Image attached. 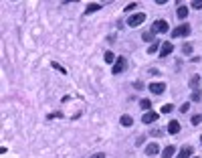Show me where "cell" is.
<instances>
[{
	"label": "cell",
	"instance_id": "6da1fadb",
	"mask_svg": "<svg viewBox=\"0 0 202 158\" xmlns=\"http://www.w3.org/2000/svg\"><path fill=\"white\" fill-rule=\"evenodd\" d=\"M126 67H127L126 57H117V59H115V63H113V69H111V73H113V75H119L121 71H126Z\"/></svg>",
	"mask_w": 202,
	"mask_h": 158
},
{
	"label": "cell",
	"instance_id": "7a4b0ae2",
	"mask_svg": "<svg viewBox=\"0 0 202 158\" xmlns=\"http://www.w3.org/2000/svg\"><path fill=\"white\" fill-rule=\"evenodd\" d=\"M190 35V27L188 24H180L172 31V39H178V37H188Z\"/></svg>",
	"mask_w": 202,
	"mask_h": 158
},
{
	"label": "cell",
	"instance_id": "3957f363",
	"mask_svg": "<svg viewBox=\"0 0 202 158\" xmlns=\"http://www.w3.org/2000/svg\"><path fill=\"white\" fill-rule=\"evenodd\" d=\"M145 20V14L144 12H137V14H131L130 18H127V27H140L141 23Z\"/></svg>",
	"mask_w": 202,
	"mask_h": 158
},
{
	"label": "cell",
	"instance_id": "277c9868",
	"mask_svg": "<svg viewBox=\"0 0 202 158\" xmlns=\"http://www.w3.org/2000/svg\"><path fill=\"white\" fill-rule=\"evenodd\" d=\"M152 31L154 33H168L170 28H168V23H166V20H156L154 27H152Z\"/></svg>",
	"mask_w": 202,
	"mask_h": 158
},
{
	"label": "cell",
	"instance_id": "5b68a950",
	"mask_svg": "<svg viewBox=\"0 0 202 158\" xmlns=\"http://www.w3.org/2000/svg\"><path fill=\"white\" fill-rule=\"evenodd\" d=\"M145 154H148V156H156V154H160V146H158V142L148 144V146H145Z\"/></svg>",
	"mask_w": 202,
	"mask_h": 158
},
{
	"label": "cell",
	"instance_id": "8992f818",
	"mask_svg": "<svg viewBox=\"0 0 202 158\" xmlns=\"http://www.w3.org/2000/svg\"><path fill=\"white\" fill-rule=\"evenodd\" d=\"M172 51H174V45H172V43H162V47H160V57H168Z\"/></svg>",
	"mask_w": 202,
	"mask_h": 158
},
{
	"label": "cell",
	"instance_id": "52a82bcc",
	"mask_svg": "<svg viewBox=\"0 0 202 158\" xmlns=\"http://www.w3.org/2000/svg\"><path fill=\"white\" fill-rule=\"evenodd\" d=\"M150 91L156 93V95H160V93L166 91V83H150Z\"/></svg>",
	"mask_w": 202,
	"mask_h": 158
},
{
	"label": "cell",
	"instance_id": "ba28073f",
	"mask_svg": "<svg viewBox=\"0 0 202 158\" xmlns=\"http://www.w3.org/2000/svg\"><path fill=\"white\" fill-rule=\"evenodd\" d=\"M156 120H158L156 112H145L144 118H141V124H152V122H156Z\"/></svg>",
	"mask_w": 202,
	"mask_h": 158
},
{
	"label": "cell",
	"instance_id": "9c48e42d",
	"mask_svg": "<svg viewBox=\"0 0 202 158\" xmlns=\"http://www.w3.org/2000/svg\"><path fill=\"white\" fill-rule=\"evenodd\" d=\"M192 152H194V150H192V146H190V144H186V146H182V150L178 152V156H176V158H190Z\"/></svg>",
	"mask_w": 202,
	"mask_h": 158
},
{
	"label": "cell",
	"instance_id": "30bf717a",
	"mask_svg": "<svg viewBox=\"0 0 202 158\" xmlns=\"http://www.w3.org/2000/svg\"><path fill=\"white\" fill-rule=\"evenodd\" d=\"M168 132H170V134H178V132H180V122L172 120V122L168 124Z\"/></svg>",
	"mask_w": 202,
	"mask_h": 158
},
{
	"label": "cell",
	"instance_id": "8fae6325",
	"mask_svg": "<svg viewBox=\"0 0 202 158\" xmlns=\"http://www.w3.org/2000/svg\"><path fill=\"white\" fill-rule=\"evenodd\" d=\"M176 154V148L174 146H166L164 150H162V158H172Z\"/></svg>",
	"mask_w": 202,
	"mask_h": 158
},
{
	"label": "cell",
	"instance_id": "7c38bea8",
	"mask_svg": "<svg viewBox=\"0 0 202 158\" xmlns=\"http://www.w3.org/2000/svg\"><path fill=\"white\" fill-rule=\"evenodd\" d=\"M119 124H121L123 128H130V126H134V120H131V116H121Z\"/></svg>",
	"mask_w": 202,
	"mask_h": 158
},
{
	"label": "cell",
	"instance_id": "4fadbf2b",
	"mask_svg": "<svg viewBox=\"0 0 202 158\" xmlns=\"http://www.w3.org/2000/svg\"><path fill=\"white\" fill-rule=\"evenodd\" d=\"M198 85H200V77H198V75H192V77H190V87L196 91V89H198Z\"/></svg>",
	"mask_w": 202,
	"mask_h": 158
},
{
	"label": "cell",
	"instance_id": "5bb4252c",
	"mask_svg": "<svg viewBox=\"0 0 202 158\" xmlns=\"http://www.w3.org/2000/svg\"><path fill=\"white\" fill-rule=\"evenodd\" d=\"M99 8H101V4H89V6H87V10H85V14H93V12H97V10H99Z\"/></svg>",
	"mask_w": 202,
	"mask_h": 158
},
{
	"label": "cell",
	"instance_id": "9a60e30c",
	"mask_svg": "<svg viewBox=\"0 0 202 158\" xmlns=\"http://www.w3.org/2000/svg\"><path fill=\"white\" fill-rule=\"evenodd\" d=\"M186 16H188V8L186 6H178V18H186Z\"/></svg>",
	"mask_w": 202,
	"mask_h": 158
},
{
	"label": "cell",
	"instance_id": "2e32d148",
	"mask_svg": "<svg viewBox=\"0 0 202 158\" xmlns=\"http://www.w3.org/2000/svg\"><path fill=\"white\" fill-rule=\"evenodd\" d=\"M160 47H162V43H160V41H156V43H152V45H150V47H148V53H156V51H158V49H160Z\"/></svg>",
	"mask_w": 202,
	"mask_h": 158
},
{
	"label": "cell",
	"instance_id": "e0dca14e",
	"mask_svg": "<svg viewBox=\"0 0 202 158\" xmlns=\"http://www.w3.org/2000/svg\"><path fill=\"white\" fill-rule=\"evenodd\" d=\"M115 59H117V57H115L111 51H107V53H105V63H115Z\"/></svg>",
	"mask_w": 202,
	"mask_h": 158
},
{
	"label": "cell",
	"instance_id": "ac0fdd59",
	"mask_svg": "<svg viewBox=\"0 0 202 158\" xmlns=\"http://www.w3.org/2000/svg\"><path fill=\"white\" fill-rule=\"evenodd\" d=\"M140 108L141 110H150V108H152V101H150V99H141L140 101Z\"/></svg>",
	"mask_w": 202,
	"mask_h": 158
},
{
	"label": "cell",
	"instance_id": "d6986e66",
	"mask_svg": "<svg viewBox=\"0 0 202 158\" xmlns=\"http://www.w3.org/2000/svg\"><path fill=\"white\" fill-rule=\"evenodd\" d=\"M51 65H53V69H57V71H61V73H63V75H65V73H67V71H65V67H63V65H59V63H57V61H53V63H51Z\"/></svg>",
	"mask_w": 202,
	"mask_h": 158
},
{
	"label": "cell",
	"instance_id": "ffe728a7",
	"mask_svg": "<svg viewBox=\"0 0 202 158\" xmlns=\"http://www.w3.org/2000/svg\"><path fill=\"white\" fill-rule=\"evenodd\" d=\"M200 122H202V116H192V126H200Z\"/></svg>",
	"mask_w": 202,
	"mask_h": 158
},
{
	"label": "cell",
	"instance_id": "44dd1931",
	"mask_svg": "<svg viewBox=\"0 0 202 158\" xmlns=\"http://www.w3.org/2000/svg\"><path fill=\"white\" fill-rule=\"evenodd\" d=\"M144 41H154V31L144 33ZM154 43H156V41H154Z\"/></svg>",
	"mask_w": 202,
	"mask_h": 158
},
{
	"label": "cell",
	"instance_id": "7402d4cb",
	"mask_svg": "<svg viewBox=\"0 0 202 158\" xmlns=\"http://www.w3.org/2000/svg\"><path fill=\"white\" fill-rule=\"evenodd\" d=\"M200 99H202V93L198 91V89H196V91L192 93V101H200Z\"/></svg>",
	"mask_w": 202,
	"mask_h": 158
},
{
	"label": "cell",
	"instance_id": "603a6c76",
	"mask_svg": "<svg viewBox=\"0 0 202 158\" xmlns=\"http://www.w3.org/2000/svg\"><path fill=\"white\" fill-rule=\"evenodd\" d=\"M172 110H174V105H172V104H166V105H162V112H164V114H170Z\"/></svg>",
	"mask_w": 202,
	"mask_h": 158
},
{
	"label": "cell",
	"instance_id": "cb8c5ba5",
	"mask_svg": "<svg viewBox=\"0 0 202 158\" xmlns=\"http://www.w3.org/2000/svg\"><path fill=\"white\" fill-rule=\"evenodd\" d=\"M150 134H152L154 138H162V136H164V132H162V130H152Z\"/></svg>",
	"mask_w": 202,
	"mask_h": 158
},
{
	"label": "cell",
	"instance_id": "d4e9b609",
	"mask_svg": "<svg viewBox=\"0 0 202 158\" xmlns=\"http://www.w3.org/2000/svg\"><path fill=\"white\" fill-rule=\"evenodd\" d=\"M192 8H202V0H194V2H192Z\"/></svg>",
	"mask_w": 202,
	"mask_h": 158
},
{
	"label": "cell",
	"instance_id": "484cf974",
	"mask_svg": "<svg viewBox=\"0 0 202 158\" xmlns=\"http://www.w3.org/2000/svg\"><path fill=\"white\" fill-rule=\"evenodd\" d=\"M182 51H184L186 55H188V53H192V45H184V49H182Z\"/></svg>",
	"mask_w": 202,
	"mask_h": 158
},
{
	"label": "cell",
	"instance_id": "4316f807",
	"mask_svg": "<svg viewBox=\"0 0 202 158\" xmlns=\"http://www.w3.org/2000/svg\"><path fill=\"white\" fill-rule=\"evenodd\" d=\"M188 108H190V104H184L182 108H180V112H182V114H186V112H188Z\"/></svg>",
	"mask_w": 202,
	"mask_h": 158
},
{
	"label": "cell",
	"instance_id": "83f0119b",
	"mask_svg": "<svg viewBox=\"0 0 202 158\" xmlns=\"http://www.w3.org/2000/svg\"><path fill=\"white\" fill-rule=\"evenodd\" d=\"M135 6H137V4H135V2H131V4H127V6H126V10H134Z\"/></svg>",
	"mask_w": 202,
	"mask_h": 158
},
{
	"label": "cell",
	"instance_id": "f1b7e54d",
	"mask_svg": "<svg viewBox=\"0 0 202 158\" xmlns=\"http://www.w3.org/2000/svg\"><path fill=\"white\" fill-rule=\"evenodd\" d=\"M93 158H105V154H101V152H99V154H95Z\"/></svg>",
	"mask_w": 202,
	"mask_h": 158
},
{
	"label": "cell",
	"instance_id": "f546056e",
	"mask_svg": "<svg viewBox=\"0 0 202 158\" xmlns=\"http://www.w3.org/2000/svg\"><path fill=\"white\" fill-rule=\"evenodd\" d=\"M200 144H202V136H200Z\"/></svg>",
	"mask_w": 202,
	"mask_h": 158
},
{
	"label": "cell",
	"instance_id": "4dcf8cb0",
	"mask_svg": "<svg viewBox=\"0 0 202 158\" xmlns=\"http://www.w3.org/2000/svg\"><path fill=\"white\" fill-rule=\"evenodd\" d=\"M194 158H198V156H194Z\"/></svg>",
	"mask_w": 202,
	"mask_h": 158
}]
</instances>
